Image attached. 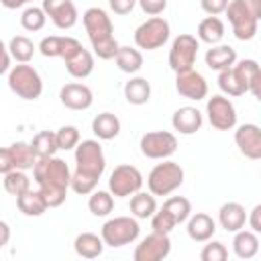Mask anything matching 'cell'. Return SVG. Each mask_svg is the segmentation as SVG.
<instances>
[{
  "label": "cell",
  "mask_w": 261,
  "mask_h": 261,
  "mask_svg": "<svg viewBox=\"0 0 261 261\" xmlns=\"http://www.w3.org/2000/svg\"><path fill=\"white\" fill-rule=\"evenodd\" d=\"M6 47H8V51H10V55H12V59H14L16 63H29V61L33 59L35 51H37L35 43H33L29 37H24V35H14V37L8 41Z\"/></svg>",
  "instance_id": "34"
},
{
  "label": "cell",
  "mask_w": 261,
  "mask_h": 261,
  "mask_svg": "<svg viewBox=\"0 0 261 261\" xmlns=\"http://www.w3.org/2000/svg\"><path fill=\"white\" fill-rule=\"evenodd\" d=\"M175 90L179 96L198 102L208 96V82L200 71H196L192 67V69L175 73Z\"/></svg>",
  "instance_id": "15"
},
{
  "label": "cell",
  "mask_w": 261,
  "mask_h": 261,
  "mask_svg": "<svg viewBox=\"0 0 261 261\" xmlns=\"http://www.w3.org/2000/svg\"><path fill=\"white\" fill-rule=\"evenodd\" d=\"M184 184V167L175 161L161 159L149 175H147V188L155 196H169Z\"/></svg>",
  "instance_id": "5"
},
{
  "label": "cell",
  "mask_w": 261,
  "mask_h": 261,
  "mask_svg": "<svg viewBox=\"0 0 261 261\" xmlns=\"http://www.w3.org/2000/svg\"><path fill=\"white\" fill-rule=\"evenodd\" d=\"M169 22L163 18V16H151L147 18L145 22H141L135 31V45L139 49H145V51H155L159 47H163L169 39Z\"/></svg>",
  "instance_id": "8"
},
{
  "label": "cell",
  "mask_w": 261,
  "mask_h": 261,
  "mask_svg": "<svg viewBox=\"0 0 261 261\" xmlns=\"http://www.w3.org/2000/svg\"><path fill=\"white\" fill-rule=\"evenodd\" d=\"M43 10L61 31H67L77 22V8L73 0H43Z\"/></svg>",
  "instance_id": "16"
},
{
  "label": "cell",
  "mask_w": 261,
  "mask_h": 261,
  "mask_svg": "<svg viewBox=\"0 0 261 261\" xmlns=\"http://www.w3.org/2000/svg\"><path fill=\"white\" fill-rule=\"evenodd\" d=\"M218 88L226 94V96H243L247 94V84L243 80V75L237 71V67H228V69H222L218 71Z\"/></svg>",
  "instance_id": "30"
},
{
  "label": "cell",
  "mask_w": 261,
  "mask_h": 261,
  "mask_svg": "<svg viewBox=\"0 0 261 261\" xmlns=\"http://www.w3.org/2000/svg\"><path fill=\"white\" fill-rule=\"evenodd\" d=\"M0 232H2L0 247H4V245H8V239H10V226H8V222H6V220H2V222H0Z\"/></svg>",
  "instance_id": "49"
},
{
  "label": "cell",
  "mask_w": 261,
  "mask_h": 261,
  "mask_svg": "<svg viewBox=\"0 0 261 261\" xmlns=\"http://www.w3.org/2000/svg\"><path fill=\"white\" fill-rule=\"evenodd\" d=\"M186 230H188V237H190L192 241H196V243H206V241H210V239L214 237V232H216V222H214V218H212L210 214H206V212H196V214H192V216L188 218Z\"/></svg>",
  "instance_id": "22"
},
{
  "label": "cell",
  "mask_w": 261,
  "mask_h": 261,
  "mask_svg": "<svg viewBox=\"0 0 261 261\" xmlns=\"http://www.w3.org/2000/svg\"><path fill=\"white\" fill-rule=\"evenodd\" d=\"M92 133L100 139V141H110L114 137H118L120 133V120L116 114L112 112H100L94 116L92 120Z\"/></svg>",
  "instance_id": "28"
},
{
  "label": "cell",
  "mask_w": 261,
  "mask_h": 261,
  "mask_svg": "<svg viewBox=\"0 0 261 261\" xmlns=\"http://www.w3.org/2000/svg\"><path fill=\"white\" fill-rule=\"evenodd\" d=\"M2 55H4V59H2L0 71H2V73H8V71L12 69V67H10V57H12V55H10V51H8V47H6V45L2 47Z\"/></svg>",
  "instance_id": "48"
},
{
  "label": "cell",
  "mask_w": 261,
  "mask_h": 261,
  "mask_svg": "<svg viewBox=\"0 0 261 261\" xmlns=\"http://www.w3.org/2000/svg\"><path fill=\"white\" fill-rule=\"evenodd\" d=\"M45 22H47V12L43 10V6H29L20 14V24L24 31L37 33L45 27Z\"/></svg>",
  "instance_id": "39"
},
{
  "label": "cell",
  "mask_w": 261,
  "mask_h": 261,
  "mask_svg": "<svg viewBox=\"0 0 261 261\" xmlns=\"http://www.w3.org/2000/svg\"><path fill=\"white\" fill-rule=\"evenodd\" d=\"M228 22L239 41H251L261 20V0H230L226 8Z\"/></svg>",
  "instance_id": "4"
},
{
  "label": "cell",
  "mask_w": 261,
  "mask_h": 261,
  "mask_svg": "<svg viewBox=\"0 0 261 261\" xmlns=\"http://www.w3.org/2000/svg\"><path fill=\"white\" fill-rule=\"evenodd\" d=\"M224 22L218 16H206L198 24V39L208 45H218L224 37Z\"/></svg>",
  "instance_id": "31"
},
{
  "label": "cell",
  "mask_w": 261,
  "mask_h": 261,
  "mask_svg": "<svg viewBox=\"0 0 261 261\" xmlns=\"http://www.w3.org/2000/svg\"><path fill=\"white\" fill-rule=\"evenodd\" d=\"M65 69H67V73L71 77L84 80V77H88L94 71V55L86 47H82L71 57L65 59Z\"/></svg>",
  "instance_id": "25"
},
{
  "label": "cell",
  "mask_w": 261,
  "mask_h": 261,
  "mask_svg": "<svg viewBox=\"0 0 261 261\" xmlns=\"http://www.w3.org/2000/svg\"><path fill=\"white\" fill-rule=\"evenodd\" d=\"M116 65L120 71L124 73H137L143 67V53L135 47H120L116 57H114Z\"/></svg>",
  "instance_id": "35"
},
{
  "label": "cell",
  "mask_w": 261,
  "mask_h": 261,
  "mask_svg": "<svg viewBox=\"0 0 261 261\" xmlns=\"http://www.w3.org/2000/svg\"><path fill=\"white\" fill-rule=\"evenodd\" d=\"M247 218H249V214H247L245 206L239 202H226L218 210V224L226 232H239L241 228H245Z\"/></svg>",
  "instance_id": "21"
},
{
  "label": "cell",
  "mask_w": 261,
  "mask_h": 261,
  "mask_svg": "<svg viewBox=\"0 0 261 261\" xmlns=\"http://www.w3.org/2000/svg\"><path fill=\"white\" fill-rule=\"evenodd\" d=\"M37 157H53L57 151H59V145H57V133L53 130H39L33 141H31Z\"/></svg>",
  "instance_id": "37"
},
{
  "label": "cell",
  "mask_w": 261,
  "mask_h": 261,
  "mask_svg": "<svg viewBox=\"0 0 261 261\" xmlns=\"http://www.w3.org/2000/svg\"><path fill=\"white\" fill-rule=\"evenodd\" d=\"M82 22L92 43L94 55H98L100 59H114L120 45L114 39V24L108 12L100 6H90L82 14Z\"/></svg>",
  "instance_id": "3"
},
{
  "label": "cell",
  "mask_w": 261,
  "mask_h": 261,
  "mask_svg": "<svg viewBox=\"0 0 261 261\" xmlns=\"http://www.w3.org/2000/svg\"><path fill=\"white\" fill-rule=\"evenodd\" d=\"M124 98L133 106H143L151 98V84L145 77H130L124 84Z\"/></svg>",
  "instance_id": "32"
},
{
  "label": "cell",
  "mask_w": 261,
  "mask_h": 261,
  "mask_svg": "<svg viewBox=\"0 0 261 261\" xmlns=\"http://www.w3.org/2000/svg\"><path fill=\"white\" fill-rule=\"evenodd\" d=\"M171 253V241L169 234L165 232H157L153 230L151 234H147L133 253L135 261H161Z\"/></svg>",
  "instance_id": "14"
},
{
  "label": "cell",
  "mask_w": 261,
  "mask_h": 261,
  "mask_svg": "<svg viewBox=\"0 0 261 261\" xmlns=\"http://www.w3.org/2000/svg\"><path fill=\"white\" fill-rule=\"evenodd\" d=\"M37 159L39 157L31 143L16 141V143L0 149V173H8L12 169H22V171L33 169Z\"/></svg>",
  "instance_id": "11"
},
{
  "label": "cell",
  "mask_w": 261,
  "mask_h": 261,
  "mask_svg": "<svg viewBox=\"0 0 261 261\" xmlns=\"http://www.w3.org/2000/svg\"><path fill=\"white\" fill-rule=\"evenodd\" d=\"M2 184H4V190L8 192V194H12V196H20V194H24V192H29L31 190V179H29V175L22 171V169H12V171H8V173H2Z\"/></svg>",
  "instance_id": "38"
},
{
  "label": "cell",
  "mask_w": 261,
  "mask_h": 261,
  "mask_svg": "<svg viewBox=\"0 0 261 261\" xmlns=\"http://www.w3.org/2000/svg\"><path fill=\"white\" fill-rule=\"evenodd\" d=\"M59 102L69 110H88L94 102V94L86 84L71 82L59 90Z\"/></svg>",
  "instance_id": "19"
},
{
  "label": "cell",
  "mask_w": 261,
  "mask_h": 261,
  "mask_svg": "<svg viewBox=\"0 0 261 261\" xmlns=\"http://www.w3.org/2000/svg\"><path fill=\"white\" fill-rule=\"evenodd\" d=\"M2 2V6L4 8H8V10H14V8H20V6H24L29 0H0Z\"/></svg>",
  "instance_id": "50"
},
{
  "label": "cell",
  "mask_w": 261,
  "mask_h": 261,
  "mask_svg": "<svg viewBox=\"0 0 261 261\" xmlns=\"http://www.w3.org/2000/svg\"><path fill=\"white\" fill-rule=\"evenodd\" d=\"M139 147L147 159H169L177 151V137L169 130H151L141 137Z\"/></svg>",
  "instance_id": "12"
},
{
  "label": "cell",
  "mask_w": 261,
  "mask_h": 261,
  "mask_svg": "<svg viewBox=\"0 0 261 261\" xmlns=\"http://www.w3.org/2000/svg\"><path fill=\"white\" fill-rule=\"evenodd\" d=\"M206 116H208V122L212 124V128H216V130H232L237 126L234 104L222 94H216V96L208 98Z\"/></svg>",
  "instance_id": "13"
},
{
  "label": "cell",
  "mask_w": 261,
  "mask_h": 261,
  "mask_svg": "<svg viewBox=\"0 0 261 261\" xmlns=\"http://www.w3.org/2000/svg\"><path fill=\"white\" fill-rule=\"evenodd\" d=\"M200 259L202 261H226L228 259V249L220 241H206V245L200 253Z\"/></svg>",
  "instance_id": "43"
},
{
  "label": "cell",
  "mask_w": 261,
  "mask_h": 261,
  "mask_svg": "<svg viewBox=\"0 0 261 261\" xmlns=\"http://www.w3.org/2000/svg\"><path fill=\"white\" fill-rule=\"evenodd\" d=\"M33 177L43 192L49 208H57L65 202L67 188H71L69 165L59 157H39L33 167Z\"/></svg>",
  "instance_id": "2"
},
{
  "label": "cell",
  "mask_w": 261,
  "mask_h": 261,
  "mask_svg": "<svg viewBox=\"0 0 261 261\" xmlns=\"http://www.w3.org/2000/svg\"><path fill=\"white\" fill-rule=\"evenodd\" d=\"M157 212V200L151 192H137L130 196V214L139 220H147Z\"/></svg>",
  "instance_id": "33"
},
{
  "label": "cell",
  "mask_w": 261,
  "mask_h": 261,
  "mask_svg": "<svg viewBox=\"0 0 261 261\" xmlns=\"http://www.w3.org/2000/svg\"><path fill=\"white\" fill-rule=\"evenodd\" d=\"M29 2H33V0H29Z\"/></svg>",
  "instance_id": "51"
},
{
  "label": "cell",
  "mask_w": 261,
  "mask_h": 261,
  "mask_svg": "<svg viewBox=\"0 0 261 261\" xmlns=\"http://www.w3.org/2000/svg\"><path fill=\"white\" fill-rule=\"evenodd\" d=\"M163 208L171 212V216L177 220V224L188 222V218L192 216V202L184 196H171L163 202Z\"/></svg>",
  "instance_id": "40"
},
{
  "label": "cell",
  "mask_w": 261,
  "mask_h": 261,
  "mask_svg": "<svg viewBox=\"0 0 261 261\" xmlns=\"http://www.w3.org/2000/svg\"><path fill=\"white\" fill-rule=\"evenodd\" d=\"M198 49H200V39H196L190 33L177 35L169 49V67L175 73L192 69L196 63V57H198Z\"/></svg>",
  "instance_id": "9"
},
{
  "label": "cell",
  "mask_w": 261,
  "mask_h": 261,
  "mask_svg": "<svg viewBox=\"0 0 261 261\" xmlns=\"http://www.w3.org/2000/svg\"><path fill=\"white\" fill-rule=\"evenodd\" d=\"M232 251H234V255L239 259H253L261 251V243L257 239V232L245 230V228H241L239 232H234Z\"/></svg>",
  "instance_id": "27"
},
{
  "label": "cell",
  "mask_w": 261,
  "mask_h": 261,
  "mask_svg": "<svg viewBox=\"0 0 261 261\" xmlns=\"http://www.w3.org/2000/svg\"><path fill=\"white\" fill-rule=\"evenodd\" d=\"M247 222H249V226H251V230H253V232L261 234V204H257V206L249 212Z\"/></svg>",
  "instance_id": "47"
},
{
  "label": "cell",
  "mask_w": 261,
  "mask_h": 261,
  "mask_svg": "<svg viewBox=\"0 0 261 261\" xmlns=\"http://www.w3.org/2000/svg\"><path fill=\"white\" fill-rule=\"evenodd\" d=\"M175 226H177V220H175V218L171 216V212L165 210L163 206L157 208V212L151 216V228L157 230V232H165V234H169Z\"/></svg>",
  "instance_id": "41"
},
{
  "label": "cell",
  "mask_w": 261,
  "mask_h": 261,
  "mask_svg": "<svg viewBox=\"0 0 261 261\" xmlns=\"http://www.w3.org/2000/svg\"><path fill=\"white\" fill-rule=\"evenodd\" d=\"M104 239L102 234H94V232H80L73 241V251L84 257V259H96L102 255L104 251Z\"/></svg>",
  "instance_id": "26"
},
{
  "label": "cell",
  "mask_w": 261,
  "mask_h": 261,
  "mask_svg": "<svg viewBox=\"0 0 261 261\" xmlns=\"http://www.w3.org/2000/svg\"><path fill=\"white\" fill-rule=\"evenodd\" d=\"M139 6L147 16H159L165 12L167 0H139Z\"/></svg>",
  "instance_id": "44"
},
{
  "label": "cell",
  "mask_w": 261,
  "mask_h": 261,
  "mask_svg": "<svg viewBox=\"0 0 261 261\" xmlns=\"http://www.w3.org/2000/svg\"><path fill=\"white\" fill-rule=\"evenodd\" d=\"M108 4H110V10L114 14L124 16V14L133 12V8L139 4V0H108Z\"/></svg>",
  "instance_id": "46"
},
{
  "label": "cell",
  "mask_w": 261,
  "mask_h": 261,
  "mask_svg": "<svg viewBox=\"0 0 261 261\" xmlns=\"http://www.w3.org/2000/svg\"><path fill=\"white\" fill-rule=\"evenodd\" d=\"M228 2H230V0H200V6H202V10H204L208 16H218V14L226 12Z\"/></svg>",
  "instance_id": "45"
},
{
  "label": "cell",
  "mask_w": 261,
  "mask_h": 261,
  "mask_svg": "<svg viewBox=\"0 0 261 261\" xmlns=\"http://www.w3.org/2000/svg\"><path fill=\"white\" fill-rule=\"evenodd\" d=\"M84 45L75 39V37H67V35H51V37H43L39 43V51L43 57H61L63 61L67 57H71L77 49H82Z\"/></svg>",
  "instance_id": "17"
},
{
  "label": "cell",
  "mask_w": 261,
  "mask_h": 261,
  "mask_svg": "<svg viewBox=\"0 0 261 261\" xmlns=\"http://www.w3.org/2000/svg\"><path fill=\"white\" fill-rule=\"evenodd\" d=\"M88 208L94 216H108L114 210V194L110 190H94L88 198Z\"/></svg>",
  "instance_id": "36"
},
{
  "label": "cell",
  "mask_w": 261,
  "mask_h": 261,
  "mask_svg": "<svg viewBox=\"0 0 261 261\" xmlns=\"http://www.w3.org/2000/svg\"><path fill=\"white\" fill-rule=\"evenodd\" d=\"M234 67L243 75L247 90L255 96L257 102H261V65L255 59H241L234 63Z\"/></svg>",
  "instance_id": "24"
},
{
  "label": "cell",
  "mask_w": 261,
  "mask_h": 261,
  "mask_svg": "<svg viewBox=\"0 0 261 261\" xmlns=\"http://www.w3.org/2000/svg\"><path fill=\"white\" fill-rule=\"evenodd\" d=\"M57 145L61 151H71L80 145V130L77 126H71V124H65L57 130Z\"/></svg>",
  "instance_id": "42"
},
{
  "label": "cell",
  "mask_w": 261,
  "mask_h": 261,
  "mask_svg": "<svg viewBox=\"0 0 261 261\" xmlns=\"http://www.w3.org/2000/svg\"><path fill=\"white\" fill-rule=\"evenodd\" d=\"M16 206L24 216H41L49 208V204H47V200H45V196H43V192L39 188L20 194L16 198Z\"/></svg>",
  "instance_id": "29"
},
{
  "label": "cell",
  "mask_w": 261,
  "mask_h": 261,
  "mask_svg": "<svg viewBox=\"0 0 261 261\" xmlns=\"http://www.w3.org/2000/svg\"><path fill=\"white\" fill-rule=\"evenodd\" d=\"M143 173L130 165V163H122V165H116L110 173V179H108V190L114 194V198H128L137 192H141L143 188Z\"/></svg>",
  "instance_id": "10"
},
{
  "label": "cell",
  "mask_w": 261,
  "mask_h": 261,
  "mask_svg": "<svg viewBox=\"0 0 261 261\" xmlns=\"http://www.w3.org/2000/svg\"><path fill=\"white\" fill-rule=\"evenodd\" d=\"M6 80H8V88L22 100H37L43 94V80L39 71L29 63L14 65L6 73Z\"/></svg>",
  "instance_id": "6"
},
{
  "label": "cell",
  "mask_w": 261,
  "mask_h": 261,
  "mask_svg": "<svg viewBox=\"0 0 261 261\" xmlns=\"http://www.w3.org/2000/svg\"><path fill=\"white\" fill-rule=\"evenodd\" d=\"M202 124H204V114L194 106H181L171 116V126L179 135H194L202 128Z\"/></svg>",
  "instance_id": "20"
},
{
  "label": "cell",
  "mask_w": 261,
  "mask_h": 261,
  "mask_svg": "<svg viewBox=\"0 0 261 261\" xmlns=\"http://www.w3.org/2000/svg\"><path fill=\"white\" fill-rule=\"evenodd\" d=\"M73 157H75V169L71 173V190L80 196H88L96 190L106 169V157L102 145L96 139L80 141V145L73 149Z\"/></svg>",
  "instance_id": "1"
},
{
  "label": "cell",
  "mask_w": 261,
  "mask_h": 261,
  "mask_svg": "<svg viewBox=\"0 0 261 261\" xmlns=\"http://www.w3.org/2000/svg\"><path fill=\"white\" fill-rule=\"evenodd\" d=\"M204 61L210 69L214 71H222V69H228L237 63V51L230 47V45H210V49L206 51L204 55Z\"/></svg>",
  "instance_id": "23"
},
{
  "label": "cell",
  "mask_w": 261,
  "mask_h": 261,
  "mask_svg": "<svg viewBox=\"0 0 261 261\" xmlns=\"http://www.w3.org/2000/svg\"><path fill=\"white\" fill-rule=\"evenodd\" d=\"M234 145L247 159H261V126L247 122L234 130Z\"/></svg>",
  "instance_id": "18"
},
{
  "label": "cell",
  "mask_w": 261,
  "mask_h": 261,
  "mask_svg": "<svg viewBox=\"0 0 261 261\" xmlns=\"http://www.w3.org/2000/svg\"><path fill=\"white\" fill-rule=\"evenodd\" d=\"M137 220L139 218H135V216L108 218L100 228V234H102L104 243L108 247H112V249H118V247L135 243L139 239V232H141V226H139Z\"/></svg>",
  "instance_id": "7"
}]
</instances>
